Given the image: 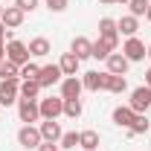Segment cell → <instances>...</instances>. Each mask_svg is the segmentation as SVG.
I'll return each mask as SVG.
<instances>
[{
    "label": "cell",
    "mask_w": 151,
    "mask_h": 151,
    "mask_svg": "<svg viewBox=\"0 0 151 151\" xmlns=\"http://www.w3.org/2000/svg\"><path fill=\"white\" fill-rule=\"evenodd\" d=\"M38 108H41V119H58L64 113V99L61 96H47V99L38 102Z\"/></svg>",
    "instance_id": "6da1fadb"
},
{
    "label": "cell",
    "mask_w": 151,
    "mask_h": 151,
    "mask_svg": "<svg viewBox=\"0 0 151 151\" xmlns=\"http://www.w3.org/2000/svg\"><path fill=\"white\" fill-rule=\"evenodd\" d=\"M6 61H12V64H29V47L23 44V41H9L6 44Z\"/></svg>",
    "instance_id": "7a4b0ae2"
},
{
    "label": "cell",
    "mask_w": 151,
    "mask_h": 151,
    "mask_svg": "<svg viewBox=\"0 0 151 151\" xmlns=\"http://www.w3.org/2000/svg\"><path fill=\"white\" fill-rule=\"evenodd\" d=\"M99 38H102L105 44H111V50L116 52V47H119V29H116V20L113 18H102L99 20Z\"/></svg>",
    "instance_id": "3957f363"
},
{
    "label": "cell",
    "mask_w": 151,
    "mask_h": 151,
    "mask_svg": "<svg viewBox=\"0 0 151 151\" xmlns=\"http://www.w3.org/2000/svg\"><path fill=\"white\" fill-rule=\"evenodd\" d=\"M18 116H20V122H26V125L38 122V119H41L38 99H18Z\"/></svg>",
    "instance_id": "277c9868"
},
{
    "label": "cell",
    "mask_w": 151,
    "mask_h": 151,
    "mask_svg": "<svg viewBox=\"0 0 151 151\" xmlns=\"http://www.w3.org/2000/svg\"><path fill=\"white\" fill-rule=\"evenodd\" d=\"M128 108H131L134 113H145L151 108V87L148 84H142V87H137L131 93V102H128Z\"/></svg>",
    "instance_id": "5b68a950"
},
{
    "label": "cell",
    "mask_w": 151,
    "mask_h": 151,
    "mask_svg": "<svg viewBox=\"0 0 151 151\" xmlns=\"http://www.w3.org/2000/svg\"><path fill=\"white\" fill-rule=\"evenodd\" d=\"M81 84H84V90H90V93H99V90H108V70H105V73H96V70L84 73Z\"/></svg>",
    "instance_id": "8992f818"
},
{
    "label": "cell",
    "mask_w": 151,
    "mask_h": 151,
    "mask_svg": "<svg viewBox=\"0 0 151 151\" xmlns=\"http://www.w3.org/2000/svg\"><path fill=\"white\" fill-rule=\"evenodd\" d=\"M18 142L23 145V148H38L44 139H41V131H38L35 125H23L18 131Z\"/></svg>",
    "instance_id": "52a82bcc"
},
{
    "label": "cell",
    "mask_w": 151,
    "mask_h": 151,
    "mask_svg": "<svg viewBox=\"0 0 151 151\" xmlns=\"http://www.w3.org/2000/svg\"><path fill=\"white\" fill-rule=\"evenodd\" d=\"M122 55L128 58V61H142V58H145V44H142L137 35L128 38V41H125V47H122Z\"/></svg>",
    "instance_id": "ba28073f"
},
{
    "label": "cell",
    "mask_w": 151,
    "mask_h": 151,
    "mask_svg": "<svg viewBox=\"0 0 151 151\" xmlns=\"http://www.w3.org/2000/svg\"><path fill=\"white\" fill-rule=\"evenodd\" d=\"M61 67L58 64H47V67H41V73H38V84L41 87H52L55 81H61Z\"/></svg>",
    "instance_id": "9c48e42d"
},
{
    "label": "cell",
    "mask_w": 151,
    "mask_h": 151,
    "mask_svg": "<svg viewBox=\"0 0 151 151\" xmlns=\"http://www.w3.org/2000/svg\"><path fill=\"white\" fill-rule=\"evenodd\" d=\"M84 90V84H81V78H76V76H67V78H61V99H78Z\"/></svg>",
    "instance_id": "30bf717a"
},
{
    "label": "cell",
    "mask_w": 151,
    "mask_h": 151,
    "mask_svg": "<svg viewBox=\"0 0 151 151\" xmlns=\"http://www.w3.org/2000/svg\"><path fill=\"white\" fill-rule=\"evenodd\" d=\"M38 131H41V139H44V142H58V139H61V134H64L55 119H44V122L38 125Z\"/></svg>",
    "instance_id": "8fae6325"
},
{
    "label": "cell",
    "mask_w": 151,
    "mask_h": 151,
    "mask_svg": "<svg viewBox=\"0 0 151 151\" xmlns=\"http://www.w3.org/2000/svg\"><path fill=\"white\" fill-rule=\"evenodd\" d=\"M18 87H20L18 81H0V108H3V105L9 108V105L18 102V96H20Z\"/></svg>",
    "instance_id": "7c38bea8"
},
{
    "label": "cell",
    "mask_w": 151,
    "mask_h": 151,
    "mask_svg": "<svg viewBox=\"0 0 151 151\" xmlns=\"http://www.w3.org/2000/svg\"><path fill=\"white\" fill-rule=\"evenodd\" d=\"M23 9H18V6H6L3 9V15H0V20H3V26L6 29H18L20 23H23Z\"/></svg>",
    "instance_id": "4fadbf2b"
},
{
    "label": "cell",
    "mask_w": 151,
    "mask_h": 151,
    "mask_svg": "<svg viewBox=\"0 0 151 151\" xmlns=\"http://www.w3.org/2000/svg\"><path fill=\"white\" fill-rule=\"evenodd\" d=\"M128 58L122 55V52H111L108 55V73H113V76H125L128 73Z\"/></svg>",
    "instance_id": "5bb4252c"
},
{
    "label": "cell",
    "mask_w": 151,
    "mask_h": 151,
    "mask_svg": "<svg viewBox=\"0 0 151 151\" xmlns=\"http://www.w3.org/2000/svg\"><path fill=\"white\" fill-rule=\"evenodd\" d=\"M70 52H73L78 61H84V58H90V52H93V41H87V38H76L73 44H70Z\"/></svg>",
    "instance_id": "9a60e30c"
},
{
    "label": "cell",
    "mask_w": 151,
    "mask_h": 151,
    "mask_svg": "<svg viewBox=\"0 0 151 151\" xmlns=\"http://www.w3.org/2000/svg\"><path fill=\"white\" fill-rule=\"evenodd\" d=\"M26 47H29V55H35V58H44V55H50V50H52L47 38H32V41H29Z\"/></svg>",
    "instance_id": "2e32d148"
},
{
    "label": "cell",
    "mask_w": 151,
    "mask_h": 151,
    "mask_svg": "<svg viewBox=\"0 0 151 151\" xmlns=\"http://www.w3.org/2000/svg\"><path fill=\"white\" fill-rule=\"evenodd\" d=\"M116 29H119L122 35L134 38V35H137V29H139V23H137V18H134V15H125V18L116 20Z\"/></svg>",
    "instance_id": "e0dca14e"
},
{
    "label": "cell",
    "mask_w": 151,
    "mask_h": 151,
    "mask_svg": "<svg viewBox=\"0 0 151 151\" xmlns=\"http://www.w3.org/2000/svg\"><path fill=\"white\" fill-rule=\"evenodd\" d=\"M78 64H81V61H78L73 52H64L61 61H58V67H61V73H64V76H76V73H78Z\"/></svg>",
    "instance_id": "ac0fdd59"
},
{
    "label": "cell",
    "mask_w": 151,
    "mask_h": 151,
    "mask_svg": "<svg viewBox=\"0 0 151 151\" xmlns=\"http://www.w3.org/2000/svg\"><path fill=\"white\" fill-rule=\"evenodd\" d=\"M134 116H137V113H134L131 108H116V111H113V122H116L119 128H131Z\"/></svg>",
    "instance_id": "d6986e66"
},
{
    "label": "cell",
    "mask_w": 151,
    "mask_h": 151,
    "mask_svg": "<svg viewBox=\"0 0 151 151\" xmlns=\"http://www.w3.org/2000/svg\"><path fill=\"white\" fill-rule=\"evenodd\" d=\"M20 78V67L12 61H3L0 64V81H18Z\"/></svg>",
    "instance_id": "ffe728a7"
},
{
    "label": "cell",
    "mask_w": 151,
    "mask_h": 151,
    "mask_svg": "<svg viewBox=\"0 0 151 151\" xmlns=\"http://www.w3.org/2000/svg\"><path fill=\"white\" fill-rule=\"evenodd\" d=\"M78 145H81L84 151H96L99 148V134L96 131H81L78 134Z\"/></svg>",
    "instance_id": "44dd1931"
},
{
    "label": "cell",
    "mask_w": 151,
    "mask_h": 151,
    "mask_svg": "<svg viewBox=\"0 0 151 151\" xmlns=\"http://www.w3.org/2000/svg\"><path fill=\"white\" fill-rule=\"evenodd\" d=\"M108 90H111V93H125V90H128V78L108 73Z\"/></svg>",
    "instance_id": "7402d4cb"
},
{
    "label": "cell",
    "mask_w": 151,
    "mask_h": 151,
    "mask_svg": "<svg viewBox=\"0 0 151 151\" xmlns=\"http://www.w3.org/2000/svg\"><path fill=\"white\" fill-rule=\"evenodd\" d=\"M111 44H105L102 38L99 41H93V52H90V58H99V61H108V55H111Z\"/></svg>",
    "instance_id": "603a6c76"
},
{
    "label": "cell",
    "mask_w": 151,
    "mask_h": 151,
    "mask_svg": "<svg viewBox=\"0 0 151 151\" xmlns=\"http://www.w3.org/2000/svg\"><path fill=\"white\" fill-rule=\"evenodd\" d=\"M20 99H38V93H41V84L38 81H20Z\"/></svg>",
    "instance_id": "cb8c5ba5"
},
{
    "label": "cell",
    "mask_w": 151,
    "mask_h": 151,
    "mask_svg": "<svg viewBox=\"0 0 151 151\" xmlns=\"http://www.w3.org/2000/svg\"><path fill=\"white\" fill-rule=\"evenodd\" d=\"M145 131H148V119H145V113H137L134 122H131V128H128V134L137 137V134H145Z\"/></svg>",
    "instance_id": "d4e9b609"
},
{
    "label": "cell",
    "mask_w": 151,
    "mask_h": 151,
    "mask_svg": "<svg viewBox=\"0 0 151 151\" xmlns=\"http://www.w3.org/2000/svg\"><path fill=\"white\" fill-rule=\"evenodd\" d=\"M64 116L78 119L81 116V99H64Z\"/></svg>",
    "instance_id": "484cf974"
},
{
    "label": "cell",
    "mask_w": 151,
    "mask_h": 151,
    "mask_svg": "<svg viewBox=\"0 0 151 151\" xmlns=\"http://www.w3.org/2000/svg\"><path fill=\"white\" fill-rule=\"evenodd\" d=\"M38 73H41V67L32 64V61L20 67V78H23V81H38Z\"/></svg>",
    "instance_id": "4316f807"
},
{
    "label": "cell",
    "mask_w": 151,
    "mask_h": 151,
    "mask_svg": "<svg viewBox=\"0 0 151 151\" xmlns=\"http://www.w3.org/2000/svg\"><path fill=\"white\" fill-rule=\"evenodd\" d=\"M128 6H131V15L134 18H142V15H145V12H148V0H131V3H128Z\"/></svg>",
    "instance_id": "83f0119b"
},
{
    "label": "cell",
    "mask_w": 151,
    "mask_h": 151,
    "mask_svg": "<svg viewBox=\"0 0 151 151\" xmlns=\"http://www.w3.org/2000/svg\"><path fill=\"white\" fill-rule=\"evenodd\" d=\"M58 142H61V148H76V145H78V134L76 131H64Z\"/></svg>",
    "instance_id": "f1b7e54d"
},
{
    "label": "cell",
    "mask_w": 151,
    "mask_h": 151,
    "mask_svg": "<svg viewBox=\"0 0 151 151\" xmlns=\"http://www.w3.org/2000/svg\"><path fill=\"white\" fill-rule=\"evenodd\" d=\"M47 6H50V12H64L67 9V0H47Z\"/></svg>",
    "instance_id": "f546056e"
},
{
    "label": "cell",
    "mask_w": 151,
    "mask_h": 151,
    "mask_svg": "<svg viewBox=\"0 0 151 151\" xmlns=\"http://www.w3.org/2000/svg\"><path fill=\"white\" fill-rule=\"evenodd\" d=\"M15 6H18V9H23V12H32V9L38 6V0H15Z\"/></svg>",
    "instance_id": "4dcf8cb0"
},
{
    "label": "cell",
    "mask_w": 151,
    "mask_h": 151,
    "mask_svg": "<svg viewBox=\"0 0 151 151\" xmlns=\"http://www.w3.org/2000/svg\"><path fill=\"white\" fill-rule=\"evenodd\" d=\"M38 151H61L55 145V142H41V145H38Z\"/></svg>",
    "instance_id": "1f68e13d"
},
{
    "label": "cell",
    "mask_w": 151,
    "mask_h": 151,
    "mask_svg": "<svg viewBox=\"0 0 151 151\" xmlns=\"http://www.w3.org/2000/svg\"><path fill=\"white\" fill-rule=\"evenodd\" d=\"M3 44H6V26L0 23V50H3Z\"/></svg>",
    "instance_id": "d6a6232c"
},
{
    "label": "cell",
    "mask_w": 151,
    "mask_h": 151,
    "mask_svg": "<svg viewBox=\"0 0 151 151\" xmlns=\"http://www.w3.org/2000/svg\"><path fill=\"white\" fill-rule=\"evenodd\" d=\"M145 84H148V87H151V70H148V73H145Z\"/></svg>",
    "instance_id": "836d02e7"
},
{
    "label": "cell",
    "mask_w": 151,
    "mask_h": 151,
    "mask_svg": "<svg viewBox=\"0 0 151 151\" xmlns=\"http://www.w3.org/2000/svg\"><path fill=\"white\" fill-rule=\"evenodd\" d=\"M102 3H105V6H111V3H116V0H102Z\"/></svg>",
    "instance_id": "e575fe53"
},
{
    "label": "cell",
    "mask_w": 151,
    "mask_h": 151,
    "mask_svg": "<svg viewBox=\"0 0 151 151\" xmlns=\"http://www.w3.org/2000/svg\"><path fill=\"white\" fill-rule=\"evenodd\" d=\"M145 18H148V20H151V6H148V12H145Z\"/></svg>",
    "instance_id": "d590c367"
},
{
    "label": "cell",
    "mask_w": 151,
    "mask_h": 151,
    "mask_svg": "<svg viewBox=\"0 0 151 151\" xmlns=\"http://www.w3.org/2000/svg\"><path fill=\"white\" fill-rule=\"evenodd\" d=\"M145 55H148V58H151V47H148V50H145Z\"/></svg>",
    "instance_id": "8d00e7d4"
},
{
    "label": "cell",
    "mask_w": 151,
    "mask_h": 151,
    "mask_svg": "<svg viewBox=\"0 0 151 151\" xmlns=\"http://www.w3.org/2000/svg\"><path fill=\"white\" fill-rule=\"evenodd\" d=\"M116 3H131V0H116Z\"/></svg>",
    "instance_id": "74e56055"
},
{
    "label": "cell",
    "mask_w": 151,
    "mask_h": 151,
    "mask_svg": "<svg viewBox=\"0 0 151 151\" xmlns=\"http://www.w3.org/2000/svg\"><path fill=\"white\" fill-rule=\"evenodd\" d=\"M0 64H3V50H0Z\"/></svg>",
    "instance_id": "f35d334b"
},
{
    "label": "cell",
    "mask_w": 151,
    "mask_h": 151,
    "mask_svg": "<svg viewBox=\"0 0 151 151\" xmlns=\"http://www.w3.org/2000/svg\"><path fill=\"white\" fill-rule=\"evenodd\" d=\"M0 15H3V6H0Z\"/></svg>",
    "instance_id": "ab89813d"
},
{
    "label": "cell",
    "mask_w": 151,
    "mask_h": 151,
    "mask_svg": "<svg viewBox=\"0 0 151 151\" xmlns=\"http://www.w3.org/2000/svg\"><path fill=\"white\" fill-rule=\"evenodd\" d=\"M6 3H9V0H6Z\"/></svg>",
    "instance_id": "60d3db41"
}]
</instances>
